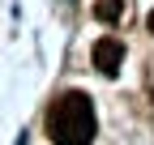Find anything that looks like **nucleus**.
I'll use <instances>...</instances> for the list:
<instances>
[{
  "label": "nucleus",
  "instance_id": "4",
  "mask_svg": "<svg viewBox=\"0 0 154 145\" xmlns=\"http://www.w3.org/2000/svg\"><path fill=\"white\" fill-rule=\"evenodd\" d=\"M146 26H150V34H154V9H150V17H146Z\"/></svg>",
  "mask_w": 154,
  "mask_h": 145
},
{
  "label": "nucleus",
  "instance_id": "3",
  "mask_svg": "<svg viewBox=\"0 0 154 145\" xmlns=\"http://www.w3.org/2000/svg\"><path fill=\"white\" fill-rule=\"evenodd\" d=\"M94 17L99 22H120V0H99L94 4Z\"/></svg>",
  "mask_w": 154,
  "mask_h": 145
},
{
  "label": "nucleus",
  "instance_id": "1",
  "mask_svg": "<svg viewBox=\"0 0 154 145\" xmlns=\"http://www.w3.org/2000/svg\"><path fill=\"white\" fill-rule=\"evenodd\" d=\"M47 137L56 145H90L94 141V107L86 94H60L47 111Z\"/></svg>",
  "mask_w": 154,
  "mask_h": 145
},
{
  "label": "nucleus",
  "instance_id": "2",
  "mask_svg": "<svg viewBox=\"0 0 154 145\" xmlns=\"http://www.w3.org/2000/svg\"><path fill=\"white\" fill-rule=\"evenodd\" d=\"M124 64V43L120 39H99L94 43V68L103 72V77H116Z\"/></svg>",
  "mask_w": 154,
  "mask_h": 145
}]
</instances>
